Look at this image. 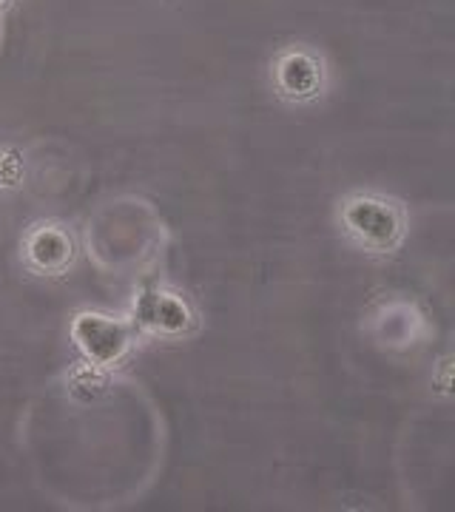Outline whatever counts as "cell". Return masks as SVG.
Returning <instances> with one entry per match:
<instances>
[{"label":"cell","instance_id":"obj_1","mask_svg":"<svg viewBox=\"0 0 455 512\" xmlns=\"http://www.w3.org/2000/svg\"><path fill=\"white\" fill-rule=\"evenodd\" d=\"M347 222H350L353 231L364 234L367 242H390V237L399 231L393 214L387 208H382V205H376V202H362V205L350 208L347 211Z\"/></svg>","mask_w":455,"mask_h":512},{"label":"cell","instance_id":"obj_2","mask_svg":"<svg viewBox=\"0 0 455 512\" xmlns=\"http://www.w3.org/2000/svg\"><path fill=\"white\" fill-rule=\"evenodd\" d=\"M80 325L89 328V336L80 333V339H89V342H83V345H86L97 359H111V356H117V353L123 350V345H126L123 330L117 328V325H111V322H103V319L91 316V322H80Z\"/></svg>","mask_w":455,"mask_h":512}]
</instances>
